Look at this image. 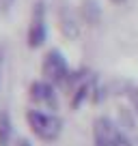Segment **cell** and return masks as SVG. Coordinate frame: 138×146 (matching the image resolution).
<instances>
[{
	"label": "cell",
	"mask_w": 138,
	"mask_h": 146,
	"mask_svg": "<svg viewBox=\"0 0 138 146\" xmlns=\"http://www.w3.org/2000/svg\"><path fill=\"white\" fill-rule=\"evenodd\" d=\"M132 101H134V108H136V112H138V90L132 92Z\"/></svg>",
	"instance_id": "4fadbf2b"
},
{
	"label": "cell",
	"mask_w": 138,
	"mask_h": 146,
	"mask_svg": "<svg viewBox=\"0 0 138 146\" xmlns=\"http://www.w3.org/2000/svg\"><path fill=\"white\" fill-rule=\"evenodd\" d=\"M28 123H30V129L41 140H56L60 129H63V120L58 116L43 114V112H37V110L28 112Z\"/></svg>",
	"instance_id": "6da1fadb"
},
{
	"label": "cell",
	"mask_w": 138,
	"mask_h": 146,
	"mask_svg": "<svg viewBox=\"0 0 138 146\" xmlns=\"http://www.w3.org/2000/svg\"><path fill=\"white\" fill-rule=\"evenodd\" d=\"M58 22H60V30H63L65 36L78 39V36L82 35V24H80L78 15L69 9V7H63V9L58 11Z\"/></svg>",
	"instance_id": "3957f363"
},
{
	"label": "cell",
	"mask_w": 138,
	"mask_h": 146,
	"mask_svg": "<svg viewBox=\"0 0 138 146\" xmlns=\"http://www.w3.org/2000/svg\"><path fill=\"white\" fill-rule=\"evenodd\" d=\"M82 17L88 26H97L101 19V9L97 0H82Z\"/></svg>",
	"instance_id": "8992f818"
},
{
	"label": "cell",
	"mask_w": 138,
	"mask_h": 146,
	"mask_svg": "<svg viewBox=\"0 0 138 146\" xmlns=\"http://www.w3.org/2000/svg\"><path fill=\"white\" fill-rule=\"evenodd\" d=\"M11 5H13V0H0V11H9Z\"/></svg>",
	"instance_id": "8fae6325"
},
{
	"label": "cell",
	"mask_w": 138,
	"mask_h": 146,
	"mask_svg": "<svg viewBox=\"0 0 138 146\" xmlns=\"http://www.w3.org/2000/svg\"><path fill=\"white\" fill-rule=\"evenodd\" d=\"M43 75L52 82H63L65 75H67V64H65V58L60 52H50L43 60Z\"/></svg>",
	"instance_id": "7a4b0ae2"
},
{
	"label": "cell",
	"mask_w": 138,
	"mask_h": 146,
	"mask_svg": "<svg viewBox=\"0 0 138 146\" xmlns=\"http://www.w3.org/2000/svg\"><path fill=\"white\" fill-rule=\"evenodd\" d=\"M115 137V125L108 116H99L95 120V140H112Z\"/></svg>",
	"instance_id": "52a82bcc"
},
{
	"label": "cell",
	"mask_w": 138,
	"mask_h": 146,
	"mask_svg": "<svg viewBox=\"0 0 138 146\" xmlns=\"http://www.w3.org/2000/svg\"><path fill=\"white\" fill-rule=\"evenodd\" d=\"M86 95H88V86H86V84H84V86H80L78 95H76V99H74V105H76V108H78V105H80V101H82V99H84V97H86Z\"/></svg>",
	"instance_id": "30bf717a"
},
{
	"label": "cell",
	"mask_w": 138,
	"mask_h": 146,
	"mask_svg": "<svg viewBox=\"0 0 138 146\" xmlns=\"http://www.w3.org/2000/svg\"><path fill=\"white\" fill-rule=\"evenodd\" d=\"M95 146H112V140H95Z\"/></svg>",
	"instance_id": "7c38bea8"
},
{
	"label": "cell",
	"mask_w": 138,
	"mask_h": 146,
	"mask_svg": "<svg viewBox=\"0 0 138 146\" xmlns=\"http://www.w3.org/2000/svg\"><path fill=\"white\" fill-rule=\"evenodd\" d=\"M11 142V120L9 114H0V146H9Z\"/></svg>",
	"instance_id": "ba28073f"
},
{
	"label": "cell",
	"mask_w": 138,
	"mask_h": 146,
	"mask_svg": "<svg viewBox=\"0 0 138 146\" xmlns=\"http://www.w3.org/2000/svg\"><path fill=\"white\" fill-rule=\"evenodd\" d=\"M46 41V24H43V5L37 2V15L32 19L30 32H28V43L30 47H39L41 43Z\"/></svg>",
	"instance_id": "277c9868"
},
{
	"label": "cell",
	"mask_w": 138,
	"mask_h": 146,
	"mask_svg": "<svg viewBox=\"0 0 138 146\" xmlns=\"http://www.w3.org/2000/svg\"><path fill=\"white\" fill-rule=\"evenodd\" d=\"M112 2H115V5H121V2H125V0H112Z\"/></svg>",
	"instance_id": "9a60e30c"
},
{
	"label": "cell",
	"mask_w": 138,
	"mask_h": 146,
	"mask_svg": "<svg viewBox=\"0 0 138 146\" xmlns=\"http://www.w3.org/2000/svg\"><path fill=\"white\" fill-rule=\"evenodd\" d=\"M112 146H132V142H129V137L125 135V133H115Z\"/></svg>",
	"instance_id": "9c48e42d"
},
{
	"label": "cell",
	"mask_w": 138,
	"mask_h": 146,
	"mask_svg": "<svg viewBox=\"0 0 138 146\" xmlns=\"http://www.w3.org/2000/svg\"><path fill=\"white\" fill-rule=\"evenodd\" d=\"M15 146H30V142H28V140H17Z\"/></svg>",
	"instance_id": "5bb4252c"
},
{
	"label": "cell",
	"mask_w": 138,
	"mask_h": 146,
	"mask_svg": "<svg viewBox=\"0 0 138 146\" xmlns=\"http://www.w3.org/2000/svg\"><path fill=\"white\" fill-rule=\"evenodd\" d=\"M30 97L37 103H46V105H56V99H54V90L48 82H35L30 86Z\"/></svg>",
	"instance_id": "5b68a950"
}]
</instances>
